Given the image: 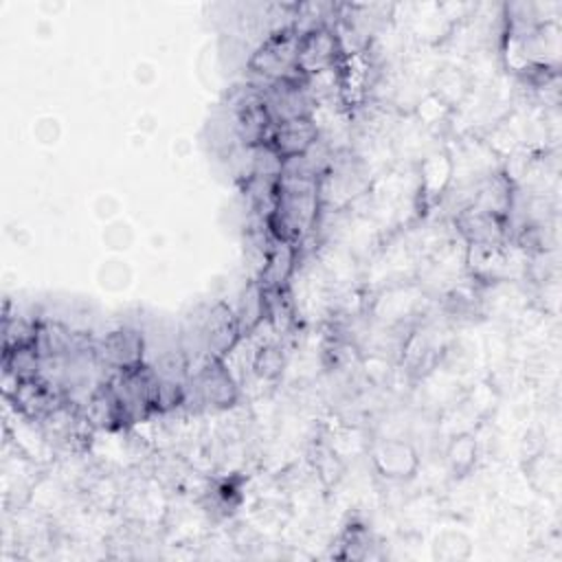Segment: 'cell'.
I'll return each instance as SVG.
<instances>
[{
    "mask_svg": "<svg viewBox=\"0 0 562 562\" xmlns=\"http://www.w3.org/2000/svg\"><path fill=\"white\" fill-rule=\"evenodd\" d=\"M299 42L301 33L296 31L294 22L274 29L250 55L248 70L263 77L266 83L272 81H307L310 77L303 75L296 66L299 61Z\"/></svg>",
    "mask_w": 562,
    "mask_h": 562,
    "instance_id": "6da1fadb",
    "label": "cell"
},
{
    "mask_svg": "<svg viewBox=\"0 0 562 562\" xmlns=\"http://www.w3.org/2000/svg\"><path fill=\"white\" fill-rule=\"evenodd\" d=\"M342 59L345 53L340 40L329 24H316L301 33L296 66L303 75L314 77L327 70H338Z\"/></svg>",
    "mask_w": 562,
    "mask_h": 562,
    "instance_id": "7a4b0ae2",
    "label": "cell"
},
{
    "mask_svg": "<svg viewBox=\"0 0 562 562\" xmlns=\"http://www.w3.org/2000/svg\"><path fill=\"white\" fill-rule=\"evenodd\" d=\"M200 404L213 408H231L239 400V389L222 358H206L202 367L189 375Z\"/></svg>",
    "mask_w": 562,
    "mask_h": 562,
    "instance_id": "3957f363",
    "label": "cell"
},
{
    "mask_svg": "<svg viewBox=\"0 0 562 562\" xmlns=\"http://www.w3.org/2000/svg\"><path fill=\"white\" fill-rule=\"evenodd\" d=\"M198 345L206 358H224L241 338V329L233 310L224 303L211 307L198 327Z\"/></svg>",
    "mask_w": 562,
    "mask_h": 562,
    "instance_id": "277c9868",
    "label": "cell"
},
{
    "mask_svg": "<svg viewBox=\"0 0 562 562\" xmlns=\"http://www.w3.org/2000/svg\"><path fill=\"white\" fill-rule=\"evenodd\" d=\"M97 360L99 364L112 369V371H127L138 364H143L145 353V340L143 334L132 327H119L110 334H105L97 347Z\"/></svg>",
    "mask_w": 562,
    "mask_h": 562,
    "instance_id": "5b68a950",
    "label": "cell"
},
{
    "mask_svg": "<svg viewBox=\"0 0 562 562\" xmlns=\"http://www.w3.org/2000/svg\"><path fill=\"white\" fill-rule=\"evenodd\" d=\"M318 140V127L312 116H299L288 119L281 123H274L272 134L268 138V145L283 158H296L307 154Z\"/></svg>",
    "mask_w": 562,
    "mask_h": 562,
    "instance_id": "8992f818",
    "label": "cell"
},
{
    "mask_svg": "<svg viewBox=\"0 0 562 562\" xmlns=\"http://www.w3.org/2000/svg\"><path fill=\"white\" fill-rule=\"evenodd\" d=\"M457 228L459 233L468 239V244H487V246H498L505 237L507 220L470 204L457 215Z\"/></svg>",
    "mask_w": 562,
    "mask_h": 562,
    "instance_id": "52a82bcc",
    "label": "cell"
},
{
    "mask_svg": "<svg viewBox=\"0 0 562 562\" xmlns=\"http://www.w3.org/2000/svg\"><path fill=\"white\" fill-rule=\"evenodd\" d=\"M373 465L382 476L391 481H404L417 472L419 459L411 443L400 439H389V441H380L373 448Z\"/></svg>",
    "mask_w": 562,
    "mask_h": 562,
    "instance_id": "ba28073f",
    "label": "cell"
},
{
    "mask_svg": "<svg viewBox=\"0 0 562 562\" xmlns=\"http://www.w3.org/2000/svg\"><path fill=\"white\" fill-rule=\"evenodd\" d=\"M237 316V323H239V329H241V336L246 331H252L261 321H266V305H263V290L259 285V281L250 283L246 288V292L241 294V301H239V310L235 312Z\"/></svg>",
    "mask_w": 562,
    "mask_h": 562,
    "instance_id": "9c48e42d",
    "label": "cell"
},
{
    "mask_svg": "<svg viewBox=\"0 0 562 562\" xmlns=\"http://www.w3.org/2000/svg\"><path fill=\"white\" fill-rule=\"evenodd\" d=\"M40 323L22 318V316H4L2 325V351L29 347L37 342Z\"/></svg>",
    "mask_w": 562,
    "mask_h": 562,
    "instance_id": "30bf717a",
    "label": "cell"
},
{
    "mask_svg": "<svg viewBox=\"0 0 562 562\" xmlns=\"http://www.w3.org/2000/svg\"><path fill=\"white\" fill-rule=\"evenodd\" d=\"M446 461L454 476H465L476 463V439L470 432L454 435L448 443Z\"/></svg>",
    "mask_w": 562,
    "mask_h": 562,
    "instance_id": "8fae6325",
    "label": "cell"
},
{
    "mask_svg": "<svg viewBox=\"0 0 562 562\" xmlns=\"http://www.w3.org/2000/svg\"><path fill=\"white\" fill-rule=\"evenodd\" d=\"M283 367H285V353H283L281 345L268 342V345H261L257 349L255 360H252V369L259 378L274 380L283 373Z\"/></svg>",
    "mask_w": 562,
    "mask_h": 562,
    "instance_id": "7c38bea8",
    "label": "cell"
}]
</instances>
